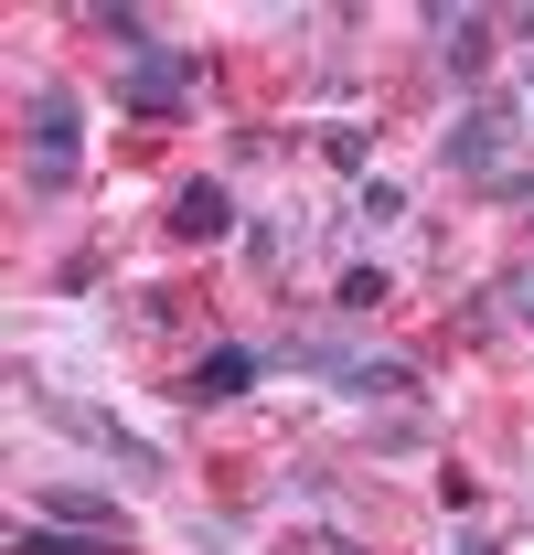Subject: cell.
I'll list each match as a JSON object with an SVG mask.
<instances>
[{
	"instance_id": "cell-2",
	"label": "cell",
	"mask_w": 534,
	"mask_h": 555,
	"mask_svg": "<svg viewBox=\"0 0 534 555\" xmlns=\"http://www.w3.org/2000/svg\"><path fill=\"white\" fill-rule=\"evenodd\" d=\"M503 139H513V129H503L492 107H470L460 129L438 139V160H449L460 182H481V193H503V204H513V193H534V182H524V171H503Z\"/></svg>"
},
{
	"instance_id": "cell-8",
	"label": "cell",
	"mask_w": 534,
	"mask_h": 555,
	"mask_svg": "<svg viewBox=\"0 0 534 555\" xmlns=\"http://www.w3.org/2000/svg\"><path fill=\"white\" fill-rule=\"evenodd\" d=\"M342 396H417V374H406L396 352H353L342 363Z\"/></svg>"
},
{
	"instance_id": "cell-7",
	"label": "cell",
	"mask_w": 534,
	"mask_h": 555,
	"mask_svg": "<svg viewBox=\"0 0 534 555\" xmlns=\"http://www.w3.org/2000/svg\"><path fill=\"white\" fill-rule=\"evenodd\" d=\"M428 33H438V54H449L460 75L492 54V22H481V11H428Z\"/></svg>"
},
{
	"instance_id": "cell-5",
	"label": "cell",
	"mask_w": 534,
	"mask_h": 555,
	"mask_svg": "<svg viewBox=\"0 0 534 555\" xmlns=\"http://www.w3.org/2000/svg\"><path fill=\"white\" fill-rule=\"evenodd\" d=\"M257 374H267V352H246V343H214V352L193 363V374H182V406H236V396H246Z\"/></svg>"
},
{
	"instance_id": "cell-1",
	"label": "cell",
	"mask_w": 534,
	"mask_h": 555,
	"mask_svg": "<svg viewBox=\"0 0 534 555\" xmlns=\"http://www.w3.org/2000/svg\"><path fill=\"white\" fill-rule=\"evenodd\" d=\"M86 107H75V86H33V107H22V182L33 193H65L75 182V150H86V129H75Z\"/></svg>"
},
{
	"instance_id": "cell-9",
	"label": "cell",
	"mask_w": 534,
	"mask_h": 555,
	"mask_svg": "<svg viewBox=\"0 0 534 555\" xmlns=\"http://www.w3.org/2000/svg\"><path fill=\"white\" fill-rule=\"evenodd\" d=\"M43 513H54V524H75V534H118V502H107V491H43Z\"/></svg>"
},
{
	"instance_id": "cell-6",
	"label": "cell",
	"mask_w": 534,
	"mask_h": 555,
	"mask_svg": "<svg viewBox=\"0 0 534 555\" xmlns=\"http://www.w3.org/2000/svg\"><path fill=\"white\" fill-rule=\"evenodd\" d=\"M225 224H236V193H225V182H182V193H171V235H225Z\"/></svg>"
},
{
	"instance_id": "cell-13",
	"label": "cell",
	"mask_w": 534,
	"mask_h": 555,
	"mask_svg": "<svg viewBox=\"0 0 534 555\" xmlns=\"http://www.w3.org/2000/svg\"><path fill=\"white\" fill-rule=\"evenodd\" d=\"M460 555H503V545H492V534H470V545H460Z\"/></svg>"
},
{
	"instance_id": "cell-10",
	"label": "cell",
	"mask_w": 534,
	"mask_h": 555,
	"mask_svg": "<svg viewBox=\"0 0 534 555\" xmlns=\"http://www.w3.org/2000/svg\"><path fill=\"white\" fill-rule=\"evenodd\" d=\"M11 555H118V534H54V524H22Z\"/></svg>"
},
{
	"instance_id": "cell-11",
	"label": "cell",
	"mask_w": 534,
	"mask_h": 555,
	"mask_svg": "<svg viewBox=\"0 0 534 555\" xmlns=\"http://www.w3.org/2000/svg\"><path fill=\"white\" fill-rule=\"evenodd\" d=\"M374 299H385V268H353V278H342V288H332V310H353V321H364Z\"/></svg>"
},
{
	"instance_id": "cell-4",
	"label": "cell",
	"mask_w": 534,
	"mask_h": 555,
	"mask_svg": "<svg viewBox=\"0 0 534 555\" xmlns=\"http://www.w3.org/2000/svg\"><path fill=\"white\" fill-rule=\"evenodd\" d=\"M129 107L139 118H171V107H182V96H193V54H171V43H139L129 54Z\"/></svg>"
},
{
	"instance_id": "cell-15",
	"label": "cell",
	"mask_w": 534,
	"mask_h": 555,
	"mask_svg": "<svg viewBox=\"0 0 534 555\" xmlns=\"http://www.w3.org/2000/svg\"><path fill=\"white\" fill-rule=\"evenodd\" d=\"M524 96H534V75H524Z\"/></svg>"
},
{
	"instance_id": "cell-3",
	"label": "cell",
	"mask_w": 534,
	"mask_h": 555,
	"mask_svg": "<svg viewBox=\"0 0 534 555\" xmlns=\"http://www.w3.org/2000/svg\"><path fill=\"white\" fill-rule=\"evenodd\" d=\"M43 416H54V427H65V438H86V449H107V460H118V470H129V481H161V449H150V438H129V427H118V416H97V406H75V396H43Z\"/></svg>"
},
{
	"instance_id": "cell-12",
	"label": "cell",
	"mask_w": 534,
	"mask_h": 555,
	"mask_svg": "<svg viewBox=\"0 0 534 555\" xmlns=\"http://www.w3.org/2000/svg\"><path fill=\"white\" fill-rule=\"evenodd\" d=\"M513 299H524V321H534V278H513Z\"/></svg>"
},
{
	"instance_id": "cell-14",
	"label": "cell",
	"mask_w": 534,
	"mask_h": 555,
	"mask_svg": "<svg viewBox=\"0 0 534 555\" xmlns=\"http://www.w3.org/2000/svg\"><path fill=\"white\" fill-rule=\"evenodd\" d=\"M524 43H534V11H524Z\"/></svg>"
}]
</instances>
